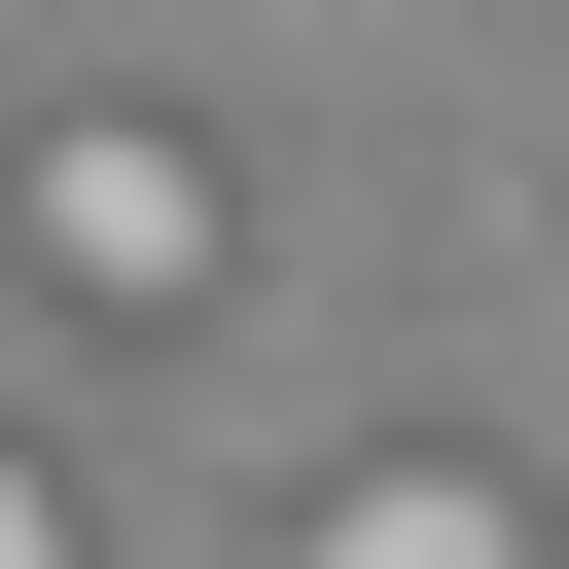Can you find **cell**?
I'll return each instance as SVG.
<instances>
[{"mask_svg": "<svg viewBox=\"0 0 569 569\" xmlns=\"http://www.w3.org/2000/svg\"><path fill=\"white\" fill-rule=\"evenodd\" d=\"M36 284H71V320H178V284H213V142H178V107H71V142H36Z\"/></svg>", "mask_w": 569, "mask_h": 569, "instance_id": "6da1fadb", "label": "cell"}, {"mask_svg": "<svg viewBox=\"0 0 569 569\" xmlns=\"http://www.w3.org/2000/svg\"><path fill=\"white\" fill-rule=\"evenodd\" d=\"M320 569H533V498H498V462H356V498H320Z\"/></svg>", "mask_w": 569, "mask_h": 569, "instance_id": "7a4b0ae2", "label": "cell"}, {"mask_svg": "<svg viewBox=\"0 0 569 569\" xmlns=\"http://www.w3.org/2000/svg\"><path fill=\"white\" fill-rule=\"evenodd\" d=\"M0 569H71V498H36V462H0Z\"/></svg>", "mask_w": 569, "mask_h": 569, "instance_id": "3957f363", "label": "cell"}]
</instances>
